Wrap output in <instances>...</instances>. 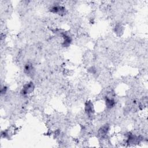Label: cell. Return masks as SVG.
I'll use <instances>...</instances> for the list:
<instances>
[{
  "label": "cell",
  "instance_id": "6da1fadb",
  "mask_svg": "<svg viewBox=\"0 0 148 148\" xmlns=\"http://www.w3.org/2000/svg\"><path fill=\"white\" fill-rule=\"evenodd\" d=\"M34 87H34V84L32 83V82H29V83L26 84L23 86V87L21 91V94L24 95L29 94L34 91Z\"/></svg>",
  "mask_w": 148,
  "mask_h": 148
},
{
  "label": "cell",
  "instance_id": "7a4b0ae2",
  "mask_svg": "<svg viewBox=\"0 0 148 148\" xmlns=\"http://www.w3.org/2000/svg\"><path fill=\"white\" fill-rule=\"evenodd\" d=\"M50 11L52 13H57L60 15H64L66 13V9H65V8L58 5L52 6L50 9Z\"/></svg>",
  "mask_w": 148,
  "mask_h": 148
},
{
  "label": "cell",
  "instance_id": "3957f363",
  "mask_svg": "<svg viewBox=\"0 0 148 148\" xmlns=\"http://www.w3.org/2000/svg\"><path fill=\"white\" fill-rule=\"evenodd\" d=\"M85 109V112H86V114H87V116L89 118H91L93 116L94 113V110L93 104L91 101H88L86 103Z\"/></svg>",
  "mask_w": 148,
  "mask_h": 148
},
{
  "label": "cell",
  "instance_id": "277c9868",
  "mask_svg": "<svg viewBox=\"0 0 148 148\" xmlns=\"http://www.w3.org/2000/svg\"><path fill=\"white\" fill-rule=\"evenodd\" d=\"M63 39H64V41L62 42V46L64 47H68L70 45L72 39L71 37H70V36H68V34H65V32H62L61 34Z\"/></svg>",
  "mask_w": 148,
  "mask_h": 148
},
{
  "label": "cell",
  "instance_id": "5b68a950",
  "mask_svg": "<svg viewBox=\"0 0 148 148\" xmlns=\"http://www.w3.org/2000/svg\"><path fill=\"white\" fill-rule=\"evenodd\" d=\"M105 104L107 107L110 109L113 108L115 105V104H116V102H115V100L112 96V97L107 96L105 98Z\"/></svg>",
  "mask_w": 148,
  "mask_h": 148
},
{
  "label": "cell",
  "instance_id": "8992f818",
  "mask_svg": "<svg viewBox=\"0 0 148 148\" xmlns=\"http://www.w3.org/2000/svg\"><path fill=\"white\" fill-rule=\"evenodd\" d=\"M109 128H110V127L108 124H105V125L103 126L99 129V131H98V133H99V134L100 136H101L102 137H104L108 133V131L109 130Z\"/></svg>",
  "mask_w": 148,
  "mask_h": 148
},
{
  "label": "cell",
  "instance_id": "52a82bcc",
  "mask_svg": "<svg viewBox=\"0 0 148 148\" xmlns=\"http://www.w3.org/2000/svg\"><path fill=\"white\" fill-rule=\"evenodd\" d=\"M24 72L26 74L28 75H31L34 74V68L32 67V64H27L24 67Z\"/></svg>",
  "mask_w": 148,
  "mask_h": 148
},
{
  "label": "cell",
  "instance_id": "ba28073f",
  "mask_svg": "<svg viewBox=\"0 0 148 148\" xmlns=\"http://www.w3.org/2000/svg\"><path fill=\"white\" fill-rule=\"evenodd\" d=\"M122 28L123 27L120 25H117L116 27H115V32H116V33H120V32H122L121 30Z\"/></svg>",
  "mask_w": 148,
  "mask_h": 148
},
{
  "label": "cell",
  "instance_id": "9c48e42d",
  "mask_svg": "<svg viewBox=\"0 0 148 148\" xmlns=\"http://www.w3.org/2000/svg\"><path fill=\"white\" fill-rule=\"evenodd\" d=\"M7 88L6 87H2L1 88V94H4V93H6V91H7Z\"/></svg>",
  "mask_w": 148,
  "mask_h": 148
}]
</instances>
